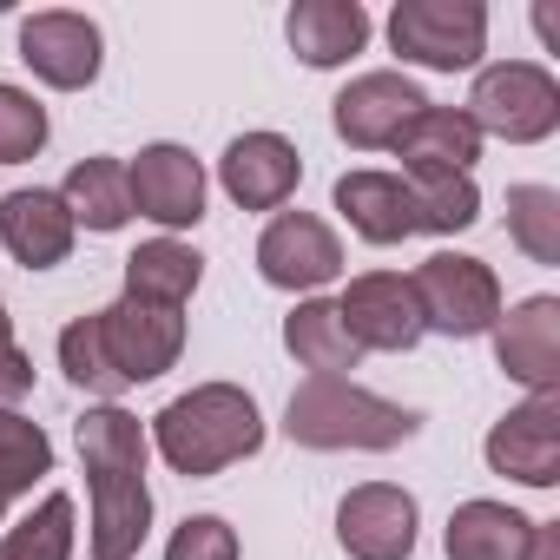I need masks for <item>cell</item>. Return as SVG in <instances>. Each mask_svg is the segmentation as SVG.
<instances>
[{
    "mask_svg": "<svg viewBox=\"0 0 560 560\" xmlns=\"http://www.w3.org/2000/svg\"><path fill=\"white\" fill-rule=\"evenodd\" d=\"M284 34H291L304 67H343L350 54H363L370 14L357 8V0H298V8L284 14Z\"/></svg>",
    "mask_w": 560,
    "mask_h": 560,
    "instance_id": "cell-20",
    "label": "cell"
},
{
    "mask_svg": "<svg viewBox=\"0 0 560 560\" xmlns=\"http://www.w3.org/2000/svg\"><path fill=\"white\" fill-rule=\"evenodd\" d=\"M165 560H237V534H231V521H218V514H191V521H178V534L165 540Z\"/></svg>",
    "mask_w": 560,
    "mask_h": 560,
    "instance_id": "cell-31",
    "label": "cell"
},
{
    "mask_svg": "<svg viewBox=\"0 0 560 560\" xmlns=\"http://www.w3.org/2000/svg\"><path fill=\"white\" fill-rule=\"evenodd\" d=\"M40 475H54V442L40 422L14 416V409H0V514H8Z\"/></svg>",
    "mask_w": 560,
    "mask_h": 560,
    "instance_id": "cell-25",
    "label": "cell"
},
{
    "mask_svg": "<svg viewBox=\"0 0 560 560\" xmlns=\"http://www.w3.org/2000/svg\"><path fill=\"white\" fill-rule=\"evenodd\" d=\"M389 47L409 67L462 73L488 47V8L481 0H396L389 14Z\"/></svg>",
    "mask_w": 560,
    "mask_h": 560,
    "instance_id": "cell-6",
    "label": "cell"
},
{
    "mask_svg": "<svg viewBox=\"0 0 560 560\" xmlns=\"http://www.w3.org/2000/svg\"><path fill=\"white\" fill-rule=\"evenodd\" d=\"M508 237L534 264H560V191L553 185H514L508 191Z\"/></svg>",
    "mask_w": 560,
    "mask_h": 560,
    "instance_id": "cell-26",
    "label": "cell"
},
{
    "mask_svg": "<svg viewBox=\"0 0 560 560\" xmlns=\"http://www.w3.org/2000/svg\"><path fill=\"white\" fill-rule=\"evenodd\" d=\"M396 159H402L409 178H468L475 159H481V132L455 106H422L396 132Z\"/></svg>",
    "mask_w": 560,
    "mask_h": 560,
    "instance_id": "cell-17",
    "label": "cell"
},
{
    "mask_svg": "<svg viewBox=\"0 0 560 560\" xmlns=\"http://www.w3.org/2000/svg\"><path fill=\"white\" fill-rule=\"evenodd\" d=\"M284 350H291L311 376H343V370L363 363V350L350 343L337 304H324V298H304V304L284 317Z\"/></svg>",
    "mask_w": 560,
    "mask_h": 560,
    "instance_id": "cell-23",
    "label": "cell"
},
{
    "mask_svg": "<svg viewBox=\"0 0 560 560\" xmlns=\"http://www.w3.org/2000/svg\"><path fill=\"white\" fill-rule=\"evenodd\" d=\"M47 145V106L0 80V165H21Z\"/></svg>",
    "mask_w": 560,
    "mask_h": 560,
    "instance_id": "cell-30",
    "label": "cell"
},
{
    "mask_svg": "<svg viewBox=\"0 0 560 560\" xmlns=\"http://www.w3.org/2000/svg\"><path fill=\"white\" fill-rule=\"evenodd\" d=\"M527 560H560V521H534V540H527Z\"/></svg>",
    "mask_w": 560,
    "mask_h": 560,
    "instance_id": "cell-33",
    "label": "cell"
},
{
    "mask_svg": "<svg viewBox=\"0 0 560 560\" xmlns=\"http://www.w3.org/2000/svg\"><path fill=\"white\" fill-rule=\"evenodd\" d=\"M0 560H73V501L47 494L27 521H14L0 540Z\"/></svg>",
    "mask_w": 560,
    "mask_h": 560,
    "instance_id": "cell-27",
    "label": "cell"
},
{
    "mask_svg": "<svg viewBox=\"0 0 560 560\" xmlns=\"http://www.w3.org/2000/svg\"><path fill=\"white\" fill-rule=\"evenodd\" d=\"M152 448L185 481H205V475L264 448V416L237 383H198L152 416Z\"/></svg>",
    "mask_w": 560,
    "mask_h": 560,
    "instance_id": "cell-2",
    "label": "cell"
},
{
    "mask_svg": "<svg viewBox=\"0 0 560 560\" xmlns=\"http://www.w3.org/2000/svg\"><path fill=\"white\" fill-rule=\"evenodd\" d=\"M488 468L514 475L527 488H553L560 481V389L527 396L521 409H508L488 429Z\"/></svg>",
    "mask_w": 560,
    "mask_h": 560,
    "instance_id": "cell-10",
    "label": "cell"
},
{
    "mask_svg": "<svg viewBox=\"0 0 560 560\" xmlns=\"http://www.w3.org/2000/svg\"><path fill=\"white\" fill-rule=\"evenodd\" d=\"M73 231H80V224H73V211L60 205V191L27 185V191H8V198H0V244H8L27 270L67 264Z\"/></svg>",
    "mask_w": 560,
    "mask_h": 560,
    "instance_id": "cell-18",
    "label": "cell"
},
{
    "mask_svg": "<svg viewBox=\"0 0 560 560\" xmlns=\"http://www.w3.org/2000/svg\"><path fill=\"white\" fill-rule=\"evenodd\" d=\"M409 298H416L422 330H435V337H481V330H494V317H501V284H494V270H488L481 257H462V250L422 257L416 277H409Z\"/></svg>",
    "mask_w": 560,
    "mask_h": 560,
    "instance_id": "cell-4",
    "label": "cell"
},
{
    "mask_svg": "<svg viewBox=\"0 0 560 560\" xmlns=\"http://www.w3.org/2000/svg\"><path fill=\"white\" fill-rule=\"evenodd\" d=\"M27 389H34V357L14 343V324L0 311V402H21Z\"/></svg>",
    "mask_w": 560,
    "mask_h": 560,
    "instance_id": "cell-32",
    "label": "cell"
},
{
    "mask_svg": "<svg viewBox=\"0 0 560 560\" xmlns=\"http://www.w3.org/2000/svg\"><path fill=\"white\" fill-rule=\"evenodd\" d=\"M337 317H343L357 350H416L422 343V317H416V298H409V277H396V270L350 277V291L337 298Z\"/></svg>",
    "mask_w": 560,
    "mask_h": 560,
    "instance_id": "cell-12",
    "label": "cell"
},
{
    "mask_svg": "<svg viewBox=\"0 0 560 560\" xmlns=\"http://www.w3.org/2000/svg\"><path fill=\"white\" fill-rule=\"evenodd\" d=\"M468 126L508 145H540L560 126V80L534 60H501L468 93Z\"/></svg>",
    "mask_w": 560,
    "mask_h": 560,
    "instance_id": "cell-5",
    "label": "cell"
},
{
    "mask_svg": "<svg viewBox=\"0 0 560 560\" xmlns=\"http://www.w3.org/2000/svg\"><path fill=\"white\" fill-rule=\"evenodd\" d=\"M284 429L304 448H402L422 429V416L402 409V402H389V396L357 389L350 376H311L291 396Z\"/></svg>",
    "mask_w": 560,
    "mask_h": 560,
    "instance_id": "cell-3",
    "label": "cell"
},
{
    "mask_svg": "<svg viewBox=\"0 0 560 560\" xmlns=\"http://www.w3.org/2000/svg\"><path fill=\"white\" fill-rule=\"evenodd\" d=\"M409 191H416V231L448 237V231H468L481 218L475 178H409Z\"/></svg>",
    "mask_w": 560,
    "mask_h": 560,
    "instance_id": "cell-29",
    "label": "cell"
},
{
    "mask_svg": "<svg viewBox=\"0 0 560 560\" xmlns=\"http://www.w3.org/2000/svg\"><path fill=\"white\" fill-rule=\"evenodd\" d=\"M416 494L396 488V481H363L343 494L337 508V540L350 560H409L416 553Z\"/></svg>",
    "mask_w": 560,
    "mask_h": 560,
    "instance_id": "cell-9",
    "label": "cell"
},
{
    "mask_svg": "<svg viewBox=\"0 0 560 560\" xmlns=\"http://www.w3.org/2000/svg\"><path fill=\"white\" fill-rule=\"evenodd\" d=\"M429 100L416 93V80L402 73H363L337 93V132L357 145V152H376V145H396V132L422 113Z\"/></svg>",
    "mask_w": 560,
    "mask_h": 560,
    "instance_id": "cell-16",
    "label": "cell"
},
{
    "mask_svg": "<svg viewBox=\"0 0 560 560\" xmlns=\"http://www.w3.org/2000/svg\"><path fill=\"white\" fill-rule=\"evenodd\" d=\"M442 540H448V560H527L534 521L514 514L508 501H462Z\"/></svg>",
    "mask_w": 560,
    "mask_h": 560,
    "instance_id": "cell-21",
    "label": "cell"
},
{
    "mask_svg": "<svg viewBox=\"0 0 560 560\" xmlns=\"http://www.w3.org/2000/svg\"><path fill=\"white\" fill-rule=\"evenodd\" d=\"M257 270H264V284H277V291H324L330 277L343 270V244L311 211H277L264 224V237H257Z\"/></svg>",
    "mask_w": 560,
    "mask_h": 560,
    "instance_id": "cell-8",
    "label": "cell"
},
{
    "mask_svg": "<svg viewBox=\"0 0 560 560\" xmlns=\"http://www.w3.org/2000/svg\"><path fill=\"white\" fill-rule=\"evenodd\" d=\"M298 178H304V159H298V145L284 132H244L218 159V185L244 211H277V205L298 191Z\"/></svg>",
    "mask_w": 560,
    "mask_h": 560,
    "instance_id": "cell-15",
    "label": "cell"
},
{
    "mask_svg": "<svg viewBox=\"0 0 560 560\" xmlns=\"http://www.w3.org/2000/svg\"><path fill=\"white\" fill-rule=\"evenodd\" d=\"M93 317H100V343H106V357H113V370H119L126 389L132 383H159L178 363V350H185V317L165 311V304L119 298V304H106Z\"/></svg>",
    "mask_w": 560,
    "mask_h": 560,
    "instance_id": "cell-7",
    "label": "cell"
},
{
    "mask_svg": "<svg viewBox=\"0 0 560 560\" xmlns=\"http://www.w3.org/2000/svg\"><path fill=\"white\" fill-rule=\"evenodd\" d=\"M205 277V257L178 237H152L126 257V298H145V304H165V311H185V298L198 291Z\"/></svg>",
    "mask_w": 560,
    "mask_h": 560,
    "instance_id": "cell-22",
    "label": "cell"
},
{
    "mask_svg": "<svg viewBox=\"0 0 560 560\" xmlns=\"http://www.w3.org/2000/svg\"><path fill=\"white\" fill-rule=\"evenodd\" d=\"M60 205L73 211V224L86 231H119L132 218V185H126V165L119 159H80L60 185Z\"/></svg>",
    "mask_w": 560,
    "mask_h": 560,
    "instance_id": "cell-24",
    "label": "cell"
},
{
    "mask_svg": "<svg viewBox=\"0 0 560 560\" xmlns=\"http://www.w3.org/2000/svg\"><path fill=\"white\" fill-rule=\"evenodd\" d=\"M145 429L119 402L80 416V462L93 488V560H132L152 527V488H145Z\"/></svg>",
    "mask_w": 560,
    "mask_h": 560,
    "instance_id": "cell-1",
    "label": "cell"
},
{
    "mask_svg": "<svg viewBox=\"0 0 560 560\" xmlns=\"http://www.w3.org/2000/svg\"><path fill=\"white\" fill-rule=\"evenodd\" d=\"M21 60L60 86V93H80L100 80V60H106V40L86 14H67V8H47V14H27L21 21Z\"/></svg>",
    "mask_w": 560,
    "mask_h": 560,
    "instance_id": "cell-11",
    "label": "cell"
},
{
    "mask_svg": "<svg viewBox=\"0 0 560 560\" xmlns=\"http://www.w3.org/2000/svg\"><path fill=\"white\" fill-rule=\"evenodd\" d=\"M126 185H132V211L165 231H185L205 218V165L185 145H145L126 165Z\"/></svg>",
    "mask_w": 560,
    "mask_h": 560,
    "instance_id": "cell-13",
    "label": "cell"
},
{
    "mask_svg": "<svg viewBox=\"0 0 560 560\" xmlns=\"http://www.w3.org/2000/svg\"><path fill=\"white\" fill-rule=\"evenodd\" d=\"M60 370L86 389V396H126V383H119V370H113V357H106V343H100V317H73L67 330H60Z\"/></svg>",
    "mask_w": 560,
    "mask_h": 560,
    "instance_id": "cell-28",
    "label": "cell"
},
{
    "mask_svg": "<svg viewBox=\"0 0 560 560\" xmlns=\"http://www.w3.org/2000/svg\"><path fill=\"white\" fill-rule=\"evenodd\" d=\"M494 363L527 389H560V298H527L508 317H494Z\"/></svg>",
    "mask_w": 560,
    "mask_h": 560,
    "instance_id": "cell-14",
    "label": "cell"
},
{
    "mask_svg": "<svg viewBox=\"0 0 560 560\" xmlns=\"http://www.w3.org/2000/svg\"><path fill=\"white\" fill-rule=\"evenodd\" d=\"M337 211L350 218L357 237L370 244H402L416 237V191L396 172H343L337 178Z\"/></svg>",
    "mask_w": 560,
    "mask_h": 560,
    "instance_id": "cell-19",
    "label": "cell"
}]
</instances>
